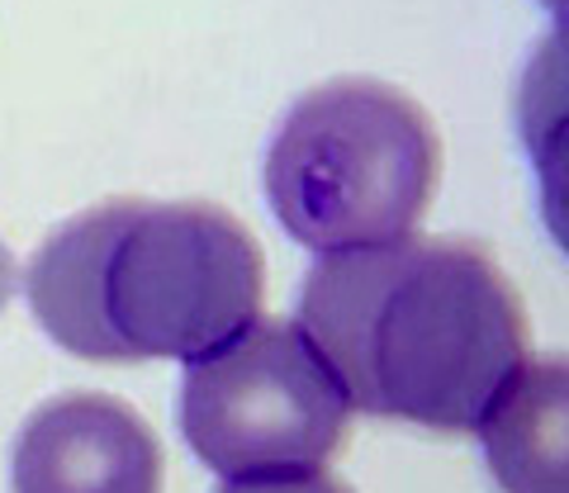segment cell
I'll return each instance as SVG.
<instances>
[{
	"label": "cell",
	"instance_id": "6da1fadb",
	"mask_svg": "<svg viewBox=\"0 0 569 493\" xmlns=\"http://www.w3.org/2000/svg\"><path fill=\"white\" fill-rule=\"evenodd\" d=\"M299 328L351 409L475 432L527 361V319L503 271L466 242L399 238L318 256Z\"/></svg>",
	"mask_w": 569,
	"mask_h": 493
},
{
	"label": "cell",
	"instance_id": "9c48e42d",
	"mask_svg": "<svg viewBox=\"0 0 569 493\" xmlns=\"http://www.w3.org/2000/svg\"><path fill=\"white\" fill-rule=\"evenodd\" d=\"M14 290H20V266H14V256H10V247L0 242V309L14 299Z\"/></svg>",
	"mask_w": 569,
	"mask_h": 493
},
{
	"label": "cell",
	"instance_id": "30bf717a",
	"mask_svg": "<svg viewBox=\"0 0 569 493\" xmlns=\"http://www.w3.org/2000/svg\"><path fill=\"white\" fill-rule=\"evenodd\" d=\"M541 6H546L550 14H556L560 24H569V0H541Z\"/></svg>",
	"mask_w": 569,
	"mask_h": 493
},
{
	"label": "cell",
	"instance_id": "8992f818",
	"mask_svg": "<svg viewBox=\"0 0 569 493\" xmlns=\"http://www.w3.org/2000/svg\"><path fill=\"white\" fill-rule=\"evenodd\" d=\"M503 493H569V356L522 361L479 417Z\"/></svg>",
	"mask_w": 569,
	"mask_h": 493
},
{
	"label": "cell",
	"instance_id": "ba28073f",
	"mask_svg": "<svg viewBox=\"0 0 569 493\" xmlns=\"http://www.w3.org/2000/svg\"><path fill=\"white\" fill-rule=\"evenodd\" d=\"M223 493H347L328 474H295V480H238L223 484Z\"/></svg>",
	"mask_w": 569,
	"mask_h": 493
},
{
	"label": "cell",
	"instance_id": "7a4b0ae2",
	"mask_svg": "<svg viewBox=\"0 0 569 493\" xmlns=\"http://www.w3.org/2000/svg\"><path fill=\"white\" fill-rule=\"evenodd\" d=\"M24 294L81 361H200L261 319L266 266L252 233L213 204L114 200L33 252Z\"/></svg>",
	"mask_w": 569,
	"mask_h": 493
},
{
	"label": "cell",
	"instance_id": "277c9868",
	"mask_svg": "<svg viewBox=\"0 0 569 493\" xmlns=\"http://www.w3.org/2000/svg\"><path fill=\"white\" fill-rule=\"evenodd\" d=\"M347 417V390L299 323L257 319L186 361L181 432L223 484L323 474Z\"/></svg>",
	"mask_w": 569,
	"mask_h": 493
},
{
	"label": "cell",
	"instance_id": "3957f363",
	"mask_svg": "<svg viewBox=\"0 0 569 493\" xmlns=\"http://www.w3.org/2000/svg\"><path fill=\"white\" fill-rule=\"evenodd\" d=\"M437 171V133L413 100L380 81H332L284 114L266 195L284 233L318 256L361 252L418 233Z\"/></svg>",
	"mask_w": 569,
	"mask_h": 493
},
{
	"label": "cell",
	"instance_id": "5b68a950",
	"mask_svg": "<svg viewBox=\"0 0 569 493\" xmlns=\"http://www.w3.org/2000/svg\"><path fill=\"white\" fill-rule=\"evenodd\" d=\"M14 493H162V446L110 394L52 399L20 432Z\"/></svg>",
	"mask_w": 569,
	"mask_h": 493
},
{
	"label": "cell",
	"instance_id": "52a82bcc",
	"mask_svg": "<svg viewBox=\"0 0 569 493\" xmlns=\"http://www.w3.org/2000/svg\"><path fill=\"white\" fill-rule=\"evenodd\" d=\"M518 129L541 185V219L569 256V24L531 52L518 85Z\"/></svg>",
	"mask_w": 569,
	"mask_h": 493
}]
</instances>
